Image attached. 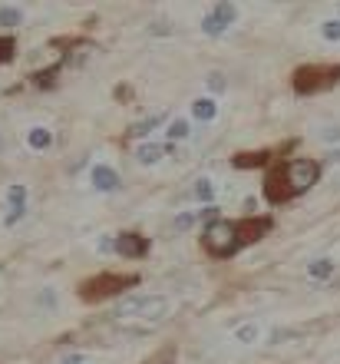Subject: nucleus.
<instances>
[{"label": "nucleus", "instance_id": "ddd939ff", "mask_svg": "<svg viewBox=\"0 0 340 364\" xmlns=\"http://www.w3.org/2000/svg\"><path fill=\"white\" fill-rule=\"evenodd\" d=\"M50 143H53V133H50L47 126H33V129H27V146L30 149H47Z\"/></svg>", "mask_w": 340, "mask_h": 364}, {"label": "nucleus", "instance_id": "4be33fe9", "mask_svg": "<svg viewBox=\"0 0 340 364\" xmlns=\"http://www.w3.org/2000/svg\"><path fill=\"white\" fill-rule=\"evenodd\" d=\"M23 199H27V189H23V186H10V189H7L10 209H13V205H23Z\"/></svg>", "mask_w": 340, "mask_h": 364}, {"label": "nucleus", "instance_id": "6ab92c4d", "mask_svg": "<svg viewBox=\"0 0 340 364\" xmlns=\"http://www.w3.org/2000/svg\"><path fill=\"white\" fill-rule=\"evenodd\" d=\"M20 20H23V14L17 7H0V27H17Z\"/></svg>", "mask_w": 340, "mask_h": 364}, {"label": "nucleus", "instance_id": "2eb2a0df", "mask_svg": "<svg viewBox=\"0 0 340 364\" xmlns=\"http://www.w3.org/2000/svg\"><path fill=\"white\" fill-rule=\"evenodd\" d=\"M258 338H261V328L255 321H248V325H238L235 328V341L238 345H255Z\"/></svg>", "mask_w": 340, "mask_h": 364}, {"label": "nucleus", "instance_id": "f257e3e1", "mask_svg": "<svg viewBox=\"0 0 340 364\" xmlns=\"http://www.w3.org/2000/svg\"><path fill=\"white\" fill-rule=\"evenodd\" d=\"M139 285V275H119V272H99V275L86 278L83 285H79V298L96 305V301H106V298L119 295L126 288H136Z\"/></svg>", "mask_w": 340, "mask_h": 364}, {"label": "nucleus", "instance_id": "bb28decb", "mask_svg": "<svg viewBox=\"0 0 340 364\" xmlns=\"http://www.w3.org/2000/svg\"><path fill=\"white\" fill-rule=\"evenodd\" d=\"M63 364H86V355H67Z\"/></svg>", "mask_w": 340, "mask_h": 364}, {"label": "nucleus", "instance_id": "0eeeda50", "mask_svg": "<svg viewBox=\"0 0 340 364\" xmlns=\"http://www.w3.org/2000/svg\"><path fill=\"white\" fill-rule=\"evenodd\" d=\"M238 225V242L241 245H251V242H261L271 232V215H248V219H241V222H235Z\"/></svg>", "mask_w": 340, "mask_h": 364}, {"label": "nucleus", "instance_id": "412c9836", "mask_svg": "<svg viewBox=\"0 0 340 364\" xmlns=\"http://www.w3.org/2000/svg\"><path fill=\"white\" fill-rule=\"evenodd\" d=\"M199 219H202V212H179V215H175V229L185 232V229H192Z\"/></svg>", "mask_w": 340, "mask_h": 364}, {"label": "nucleus", "instance_id": "a211bd4d", "mask_svg": "<svg viewBox=\"0 0 340 364\" xmlns=\"http://www.w3.org/2000/svg\"><path fill=\"white\" fill-rule=\"evenodd\" d=\"M165 133H169V139H189V136H192V126H189V119H172Z\"/></svg>", "mask_w": 340, "mask_h": 364}, {"label": "nucleus", "instance_id": "423d86ee", "mask_svg": "<svg viewBox=\"0 0 340 364\" xmlns=\"http://www.w3.org/2000/svg\"><path fill=\"white\" fill-rule=\"evenodd\" d=\"M235 20H238L235 4H215V10H208L205 20H202V30H205L208 37H218V33H225Z\"/></svg>", "mask_w": 340, "mask_h": 364}, {"label": "nucleus", "instance_id": "9d476101", "mask_svg": "<svg viewBox=\"0 0 340 364\" xmlns=\"http://www.w3.org/2000/svg\"><path fill=\"white\" fill-rule=\"evenodd\" d=\"M93 186L99 192H116L119 189V173H116L113 166H96L93 169Z\"/></svg>", "mask_w": 340, "mask_h": 364}, {"label": "nucleus", "instance_id": "f03ea898", "mask_svg": "<svg viewBox=\"0 0 340 364\" xmlns=\"http://www.w3.org/2000/svg\"><path fill=\"white\" fill-rule=\"evenodd\" d=\"M202 242H205V252L215 255V259H231V255L241 249V242H238V225L235 222H225V219L208 222Z\"/></svg>", "mask_w": 340, "mask_h": 364}, {"label": "nucleus", "instance_id": "f3484780", "mask_svg": "<svg viewBox=\"0 0 340 364\" xmlns=\"http://www.w3.org/2000/svg\"><path fill=\"white\" fill-rule=\"evenodd\" d=\"M215 192H218V186L212 179H199V182H195V189H192V196H195V199H202V202H212V199H215Z\"/></svg>", "mask_w": 340, "mask_h": 364}, {"label": "nucleus", "instance_id": "393cba45", "mask_svg": "<svg viewBox=\"0 0 340 364\" xmlns=\"http://www.w3.org/2000/svg\"><path fill=\"white\" fill-rule=\"evenodd\" d=\"M317 136H321L324 143H337V139H340V126H327V129H321Z\"/></svg>", "mask_w": 340, "mask_h": 364}, {"label": "nucleus", "instance_id": "dca6fc26", "mask_svg": "<svg viewBox=\"0 0 340 364\" xmlns=\"http://www.w3.org/2000/svg\"><path fill=\"white\" fill-rule=\"evenodd\" d=\"M307 275L311 278H331L334 275V262L331 259H314L311 265H307Z\"/></svg>", "mask_w": 340, "mask_h": 364}, {"label": "nucleus", "instance_id": "cd10ccee", "mask_svg": "<svg viewBox=\"0 0 340 364\" xmlns=\"http://www.w3.org/2000/svg\"><path fill=\"white\" fill-rule=\"evenodd\" d=\"M0 149H4V139H0Z\"/></svg>", "mask_w": 340, "mask_h": 364}, {"label": "nucleus", "instance_id": "20e7f679", "mask_svg": "<svg viewBox=\"0 0 340 364\" xmlns=\"http://www.w3.org/2000/svg\"><path fill=\"white\" fill-rule=\"evenodd\" d=\"M294 90L304 96H311V93H321V90H331L334 83H340V63L337 67H301V70H294V77H291Z\"/></svg>", "mask_w": 340, "mask_h": 364}, {"label": "nucleus", "instance_id": "9b49d317", "mask_svg": "<svg viewBox=\"0 0 340 364\" xmlns=\"http://www.w3.org/2000/svg\"><path fill=\"white\" fill-rule=\"evenodd\" d=\"M192 116H195L199 123H208V119H215L218 116V103L212 100V96H202V100L192 103Z\"/></svg>", "mask_w": 340, "mask_h": 364}, {"label": "nucleus", "instance_id": "7ed1b4c3", "mask_svg": "<svg viewBox=\"0 0 340 364\" xmlns=\"http://www.w3.org/2000/svg\"><path fill=\"white\" fill-rule=\"evenodd\" d=\"M165 315H169V301L162 295H133L116 308V318H123V321H136V318L139 321H159Z\"/></svg>", "mask_w": 340, "mask_h": 364}, {"label": "nucleus", "instance_id": "39448f33", "mask_svg": "<svg viewBox=\"0 0 340 364\" xmlns=\"http://www.w3.org/2000/svg\"><path fill=\"white\" fill-rule=\"evenodd\" d=\"M284 166V179H287V189L291 196H301L314 186V182L321 179V163H314V159H287Z\"/></svg>", "mask_w": 340, "mask_h": 364}, {"label": "nucleus", "instance_id": "5701e85b", "mask_svg": "<svg viewBox=\"0 0 340 364\" xmlns=\"http://www.w3.org/2000/svg\"><path fill=\"white\" fill-rule=\"evenodd\" d=\"M13 40L10 37H0V63H7V60H13Z\"/></svg>", "mask_w": 340, "mask_h": 364}, {"label": "nucleus", "instance_id": "aec40b11", "mask_svg": "<svg viewBox=\"0 0 340 364\" xmlns=\"http://www.w3.org/2000/svg\"><path fill=\"white\" fill-rule=\"evenodd\" d=\"M321 37L331 40V43H340V20H324V23H321Z\"/></svg>", "mask_w": 340, "mask_h": 364}, {"label": "nucleus", "instance_id": "f8f14e48", "mask_svg": "<svg viewBox=\"0 0 340 364\" xmlns=\"http://www.w3.org/2000/svg\"><path fill=\"white\" fill-rule=\"evenodd\" d=\"M165 156V146L162 143H142L139 149H136V159H139L142 166H155Z\"/></svg>", "mask_w": 340, "mask_h": 364}, {"label": "nucleus", "instance_id": "1a4fd4ad", "mask_svg": "<svg viewBox=\"0 0 340 364\" xmlns=\"http://www.w3.org/2000/svg\"><path fill=\"white\" fill-rule=\"evenodd\" d=\"M116 252H119L123 259H142V255L149 252V239L139 235V232H123V235L116 239Z\"/></svg>", "mask_w": 340, "mask_h": 364}, {"label": "nucleus", "instance_id": "4468645a", "mask_svg": "<svg viewBox=\"0 0 340 364\" xmlns=\"http://www.w3.org/2000/svg\"><path fill=\"white\" fill-rule=\"evenodd\" d=\"M271 159V153H238L235 159H231V166H238V169H251V166H261Z\"/></svg>", "mask_w": 340, "mask_h": 364}, {"label": "nucleus", "instance_id": "a878e982", "mask_svg": "<svg viewBox=\"0 0 340 364\" xmlns=\"http://www.w3.org/2000/svg\"><path fill=\"white\" fill-rule=\"evenodd\" d=\"M208 90H225V77H221V73H212V77H208Z\"/></svg>", "mask_w": 340, "mask_h": 364}, {"label": "nucleus", "instance_id": "b1692460", "mask_svg": "<svg viewBox=\"0 0 340 364\" xmlns=\"http://www.w3.org/2000/svg\"><path fill=\"white\" fill-rule=\"evenodd\" d=\"M23 215H27V205H13V209L7 212V219H4V222H7V225H13V222H20Z\"/></svg>", "mask_w": 340, "mask_h": 364}, {"label": "nucleus", "instance_id": "6e6552de", "mask_svg": "<svg viewBox=\"0 0 340 364\" xmlns=\"http://www.w3.org/2000/svg\"><path fill=\"white\" fill-rule=\"evenodd\" d=\"M265 199L274 202V205L294 199L291 189H287V179H284V166L281 163L274 166V169H268V176H265Z\"/></svg>", "mask_w": 340, "mask_h": 364}]
</instances>
